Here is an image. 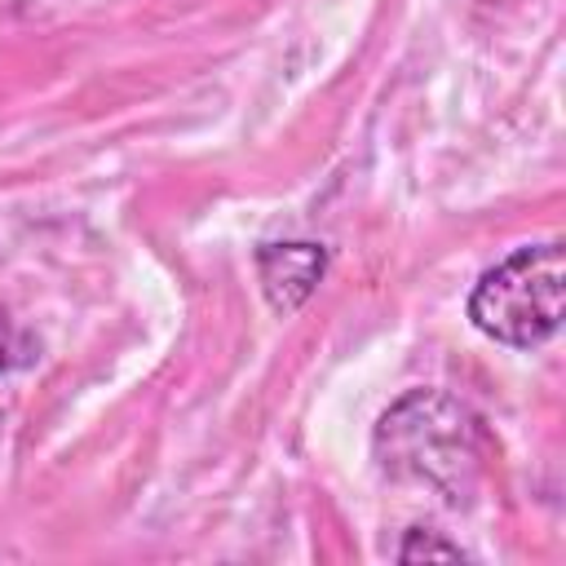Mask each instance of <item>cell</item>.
Instances as JSON below:
<instances>
[{"instance_id":"6da1fadb","label":"cell","mask_w":566,"mask_h":566,"mask_svg":"<svg viewBox=\"0 0 566 566\" xmlns=\"http://www.w3.org/2000/svg\"><path fill=\"white\" fill-rule=\"evenodd\" d=\"M376 455L394 478L429 482L460 504L482 469V429L464 402L438 389H411L380 416Z\"/></svg>"},{"instance_id":"7a4b0ae2","label":"cell","mask_w":566,"mask_h":566,"mask_svg":"<svg viewBox=\"0 0 566 566\" xmlns=\"http://www.w3.org/2000/svg\"><path fill=\"white\" fill-rule=\"evenodd\" d=\"M562 314H566V252L557 239L509 252L469 292L473 327L513 349L544 345L562 327Z\"/></svg>"},{"instance_id":"3957f363","label":"cell","mask_w":566,"mask_h":566,"mask_svg":"<svg viewBox=\"0 0 566 566\" xmlns=\"http://www.w3.org/2000/svg\"><path fill=\"white\" fill-rule=\"evenodd\" d=\"M327 270V248L323 243H261L256 248V279H261V292L265 301L279 310V314H292L301 310L318 279Z\"/></svg>"},{"instance_id":"277c9868","label":"cell","mask_w":566,"mask_h":566,"mask_svg":"<svg viewBox=\"0 0 566 566\" xmlns=\"http://www.w3.org/2000/svg\"><path fill=\"white\" fill-rule=\"evenodd\" d=\"M31 358H35V340H31V336L18 327V318L0 305V376L27 367Z\"/></svg>"},{"instance_id":"5b68a950","label":"cell","mask_w":566,"mask_h":566,"mask_svg":"<svg viewBox=\"0 0 566 566\" xmlns=\"http://www.w3.org/2000/svg\"><path fill=\"white\" fill-rule=\"evenodd\" d=\"M420 557L455 562V557H464V553H460V544H447V539H438L433 531H407V539H402V548H398V562H420Z\"/></svg>"}]
</instances>
